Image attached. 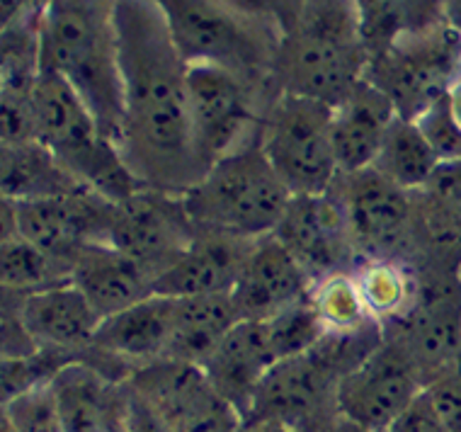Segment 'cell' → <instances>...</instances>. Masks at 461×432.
<instances>
[{
	"label": "cell",
	"mask_w": 461,
	"mask_h": 432,
	"mask_svg": "<svg viewBox=\"0 0 461 432\" xmlns=\"http://www.w3.org/2000/svg\"><path fill=\"white\" fill-rule=\"evenodd\" d=\"M112 17L122 80V160L143 187L190 193L207 173L192 134L190 61L153 0H112Z\"/></svg>",
	"instance_id": "cell-1"
},
{
	"label": "cell",
	"mask_w": 461,
	"mask_h": 432,
	"mask_svg": "<svg viewBox=\"0 0 461 432\" xmlns=\"http://www.w3.org/2000/svg\"><path fill=\"white\" fill-rule=\"evenodd\" d=\"M41 66L68 80L117 146L122 80L112 0H47L40 13Z\"/></svg>",
	"instance_id": "cell-2"
},
{
	"label": "cell",
	"mask_w": 461,
	"mask_h": 432,
	"mask_svg": "<svg viewBox=\"0 0 461 432\" xmlns=\"http://www.w3.org/2000/svg\"><path fill=\"white\" fill-rule=\"evenodd\" d=\"M365 34L352 0H306L279 40L272 86L277 93L338 104L365 78Z\"/></svg>",
	"instance_id": "cell-3"
},
{
	"label": "cell",
	"mask_w": 461,
	"mask_h": 432,
	"mask_svg": "<svg viewBox=\"0 0 461 432\" xmlns=\"http://www.w3.org/2000/svg\"><path fill=\"white\" fill-rule=\"evenodd\" d=\"M32 107L37 141L47 146L80 184L110 202L127 200L141 190L143 184L131 176L120 148L104 134L68 80L41 66L32 90Z\"/></svg>",
	"instance_id": "cell-4"
},
{
	"label": "cell",
	"mask_w": 461,
	"mask_h": 432,
	"mask_svg": "<svg viewBox=\"0 0 461 432\" xmlns=\"http://www.w3.org/2000/svg\"><path fill=\"white\" fill-rule=\"evenodd\" d=\"M183 200L197 229L265 238L282 221L292 193L260 144H250L212 163Z\"/></svg>",
	"instance_id": "cell-5"
},
{
	"label": "cell",
	"mask_w": 461,
	"mask_h": 432,
	"mask_svg": "<svg viewBox=\"0 0 461 432\" xmlns=\"http://www.w3.org/2000/svg\"><path fill=\"white\" fill-rule=\"evenodd\" d=\"M190 64H219L272 88L279 37L223 0H153Z\"/></svg>",
	"instance_id": "cell-6"
},
{
	"label": "cell",
	"mask_w": 461,
	"mask_h": 432,
	"mask_svg": "<svg viewBox=\"0 0 461 432\" xmlns=\"http://www.w3.org/2000/svg\"><path fill=\"white\" fill-rule=\"evenodd\" d=\"M258 144L292 197L326 194L340 177L333 141V104L275 93Z\"/></svg>",
	"instance_id": "cell-7"
},
{
	"label": "cell",
	"mask_w": 461,
	"mask_h": 432,
	"mask_svg": "<svg viewBox=\"0 0 461 432\" xmlns=\"http://www.w3.org/2000/svg\"><path fill=\"white\" fill-rule=\"evenodd\" d=\"M275 93L226 66L190 64L192 134L207 168L229 153L258 144L265 107Z\"/></svg>",
	"instance_id": "cell-8"
},
{
	"label": "cell",
	"mask_w": 461,
	"mask_h": 432,
	"mask_svg": "<svg viewBox=\"0 0 461 432\" xmlns=\"http://www.w3.org/2000/svg\"><path fill=\"white\" fill-rule=\"evenodd\" d=\"M461 73V34L449 24L401 37L366 61L365 80L396 107L398 117L418 120L447 95Z\"/></svg>",
	"instance_id": "cell-9"
},
{
	"label": "cell",
	"mask_w": 461,
	"mask_h": 432,
	"mask_svg": "<svg viewBox=\"0 0 461 432\" xmlns=\"http://www.w3.org/2000/svg\"><path fill=\"white\" fill-rule=\"evenodd\" d=\"M127 382L163 432H239L243 425L199 364L160 360L134 369Z\"/></svg>",
	"instance_id": "cell-10"
},
{
	"label": "cell",
	"mask_w": 461,
	"mask_h": 432,
	"mask_svg": "<svg viewBox=\"0 0 461 432\" xmlns=\"http://www.w3.org/2000/svg\"><path fill=\"white\" fill-rule=\"evenodd\" d=\"M333 194L342 204L359 263L379 257L406 260L418 221L415 193L391 183L376 168H365L338 177Z\"/></svg>",
	"instance_id": "cell-11"
},
{
	"label": "cell",
	"mask_w": 461,
	"mask_h": 432,
	"mask_svg": "<svg viewBox=\"0 0 461 432\" xmlns=\"http://www.w3.org/2000/svg\"><path fill=\"white\" fill-rule=\"evenodd\" d=\"M114 204L88 187L49 200H3V229H13L49 256L71 265L83 248L110 240Z\"/></svg>",
	"instance_id": "cell-12"
},
{
	"label": "cell",
	"mask_w": 461,
	"mask_h": 432,
	"mask_svg": "<svg viewBox=\"0 0 461 432\" xmlns=\"http://www.w3.org/2000/svg\"><path fill=\"white\" fill-rule=\"evenodd\" d=\"M197 236L183 194L141 187L114 204L110 226L112 248L134 257L158 280Z\"/></svg>",
	"instance_id": "cell-13"
},
{
	"label": "cell",
	"mask_w": 461,
	"mask_h": 432,
	"mask_svg": "<svg viewBox=\"0 0 461 432\" xmlns=\"http://www.w3.org/2000/svg\"><path fill=\"white\" fill-rule=\"evenodd\" d=\"M425 389L406 350L384 336L382 345L342 376L338 410L372 432H386Z\"/></svg>",
	"instance_id": "cell-14"
},
{
	"label": "cell",
	"mask_w": 461,
	"mask_h": 432,
	"mask_svg": "<svg viewBox=\"0 0 461 432\" xmlns=\"http://www.w3.org/2000/svg\"><path fill=\"white\" fill-rule=\"evenodd\" d=\"M275 238L299 260L313 282L335 273H355L357 248L333 190L326 194L292 197Z\"/></svg>",
	"instance_id": "cell-15"
},
{
	"label": "cell",
	"mask_w": 461,
	"mask_h": 432,
	"mask_svg": "<svg viewBox=\"0 0 461 432\" xmlns=\"http://www.w3.org/2000/svg\"><path fill=\"white\" fill-rule=\"evenodd\" d=\"M3 304L17 313L40 350L71 360H83L88 355L103 323V316L73 282L24 296L3 292Z\"/></svg>",
	"instance_id": "cell-16"
},
{
	"label": "cell",
	"mask_w": 461,
	"mask_h": 432,
	"mask_svg": "<svg viewBox=\"0 0 461 432\" xmlns=\"http://www.w3.org/2000/svg\"><path fill=\"white\" fill-rule=\"evenodd\" d=\"M311 289L309 273L272 233L255 240L230 296L240 320H267L309 299Z\"/></svg>",
	"instance_id": "cell-17"
},
{
	"label": "cell",
	"mask_w": 461,
	"mask_h": 432,
	"mask_svg": "<svg viewBox=\"0 0 461 432\" xmlns=\"http://www.w3.org/2000/svg\"><path fill=\"white\" fill-rule=\"evenodd\" d=\"M255 240L223 231L197 229V236L183 250V256L160 273L156 294L185 299V296L230 294L240 277Z\"/></svg>",
	"instance_id": "cell-18"
},
{
	"label": "cell",
	"mask_w": 461,
	"mask_h": 432,
	"mask_svg": "<svg viewBox=\"0 0 461 432\" xmlns=\"http://www.w3.org/2000/svg\"><path fill=\"white\" fill-rule=\"evenodd\" d=\"M279 362L265 320H239L202 369L219 396L246 420L253 396L267 372Z\"/></svg>",
	"instance_id": "cell-19"
},
{
	"label": "cell",
	"mask_w": 461,
	"mask_h": 432,
	"mask_svg": "<svg viewBox=\"0 0 461 432\" xmlns=\"http://www.w3.org/2000/svg\"><path fill=\"white\" fill-rule=\"evenodd\" d=\"M173 296H146L124 311L103 319L93 347L107 360L120 364L129 376L134 369L166 360L173 330Z\"/></svg>",
	"instance_id": "cell-20"
},
{
	"label": "cell",
	"mask_w": 461,
	"mask_h": 432,
	"mask_svg": "<svg viewBox=\"0 0 461 432\" xmlns=\"http://www.w3.org/2000/svg\"><path fill=\"white\" fill-rule=\"evenodd\" d=\"M396 117L389 97L365 78L335 104L333 141L340 176L372 168Z\"/></svg>",
	"instance_id": "cell-21"
},
{
	"label": "cell",
	"mask_w": 461,
	"mask_h": 432,
	"mask_svg": "<svg viewBox=\"0 0 461 432\" xmlns=\"http://www.w3.org/2000/svg\"><path fill=\"white\" fill-rule=\"evenodd\" d=\"M71 282L103 319L156 294V277L110 243L80 250L71 263Z\"/></svg>",
	"instance_id": "cell-22"
},
{
	"label": "cell",
	"mask_w": 461,
	"mask_h": 432,
	"mask_svg": "<svg viewBox=\"0 0 461 432\" xmlns=\"http://www.w3.org/2000/svg\"><path fill=\"white\" fill-rule=\"evenodd\" d=\"M239 320V309L230 294L176 299L166 360L190 362L202 367Z\"/></svg>",
	"instance_id": "cell-23"
},
{
	"label": "cell",
	"mask_w": 461,
	"mask_h": 432,
	"mask_svg": "<svg viewBox=\"0 0 461 432\" xmlns=\"http://www.w3.org/2000/svg\"><path fill=\"white\" fill-rule=\"evenodd\" d=\"M80 187L86 184H80L37 139L0 148V194L5 202L49 200Z\"/></svg>",
	"instance_id": "cell-24"
},
{
	"label": "cell",
	"mask_w": 461,
	"mask_h": 432,
	"mask_svg": "<svg viewBox=\"0 0 461 432\" xmlns=\"http://www.w3.org/2000/svg\"><path fill=\"white\" fill-rule=\"evenodd\" d=\"M357 8L366 54L374 57L408 34L428 32L445 22L439 0H352Z\"/></svg>",
	"instance_id": "cell-25"
},
{
	"label": "cell",
	"mask_w": 461,
	"mask_h": 432,
	"mask_svg": "<svg viewBox=\"0 0 461 432\" xmlns=\"http://www.w3.org/2000/svg\"><path fill=\"white\" fill-rule=\"evenodd\" d=\"M372 168H376L391 183L408 193H422L442 168V163L429 148L418 124L403 117H396L386 131L382 148L376 153Z\"/></svg>",
	"instance_id": "cell-26"
},
{
	"label": "cell",
	"mask_w": 461,
	"mask_h": 432,
	"mask_svg": "<svg viewBox=\"0 0 461 432\" xmlns=\"http://www.w3.org/2000/svg\"><path fill=\"white\" fill-rule=\"evenodd\" d=\"M0 280L5 294H34L41 289L71 282V265L49 256L13 229H3L0 243Z\"/></svg>",
	"instance_id": "cell-27"
},
{
	"label": "cell",
	"mask_w": 461,
	"mask_h": 432,
	"mask_svg": "<svg viewBox=\"0 0 461 432\" xmlns=\"http://www.w3.org/2000/svg\"><path fill=\"white\" fill-rule=\"evenodd\" d=\"M357 282L374 320L389 326L413 306L418 294V274L406 260H365L357 265Z\"/></svg>",
	"instance_id": "cell-28"
},
{
	"label": "cell",
	"mask_w": 461,
	"mask_h": 432,
	"mask_svg": "<svg viewBox=\"0 0 461 432\" xmlns=\"http://www.w3.org/2000/svg\"><path fill=\"white\" fill-rule=\"evenodd\" d=\"M311 302L330 333H350L372 323L355 273H335L313 282Z\"/></svg>",
	"instance_id": "cell-29"
},
{
	"label": "cell",
	"mask_w": 461,
	"mask_h": 432,
	"mask_svg": "<svg viewBox=\"0 0 461 432\" xmlns=\"http://www.w3.org/2000/svg\"><path fill=\"white\" fill-rule=\"evenodd\" d=\"M0 423L13 432H68L51 379L3 400Z\"/></svg>",
	"instance_id": "cell-30"
},
{
	"label": "cell",
	"mask_w": 461,
	"mask_h": 432,
	"mask_svg": "<svg viewBox=\"0 0 461 432\" xmlns=\"http://www.w3.org/2000/svg\"><path fill=\"white\" fill-rule=\"evenodd\" d=\"M265 323H267L272 345H275V353H277L279 360L309 353L311 347H316L321 343V338L328 333L319 311H316V306L311 302V296L299 302V304L289 306L277 316H272Z\"/></svg>",
	"instance_id": "cell-31"
},
{
	"label": "cell",
	"mask_w": 461,
	"mask_h": 432,
	"mask_svg": "<svg viewBox=\"0 0 461 432\" xmlns=\"http://www.w3.org/2000/svg\"><path fill=\"white\" fill-rule=\"evenodd\" d=\"M420 134L435 151L442 166H459L461 163V127L456 124L449 107V100L439 97L438 103L429 104L428 110L413 120Z\"/></svg>",
	"instance_id": "cell-32"
},
{
	"label": "cell",
	"mask_w": 461,
	"mask_h": 432,
	"mask_svg": "<svg viewBox=\"0 0 461 432\" xmlns=\"http://www.w3.org/2000/svg\"><path fill=\"white\" fill-rule=\"evenodd\" d=\"M229 8L240 13L248 20L265 24L282 37L302 15L306 0H223Z\"/></svg>",
	"instance_id": "cell-33"
},
{
	"label": "cell",
	"mask_w": 461,
	"mask_h": 432,
	"mask_svg": "<svg viewBox=\"0 0 461 432\" xmlns=\"http://www.w3.org/2000/svg\"><path fill=\"white\" fill-rule=\"evenodd\" d=\"M386 432H447L442 428V423L435 416V410L429 406L428 396H425V389L418 399L408 406V410H403L401 416L393 420Z\"/></svg>",
	"instance_id": "cell-34"
},
{
	"label": "cell",
	"mask_w": 461,
	"mask_h": 432,
	"mask_svg": "<svg viewBox=\"0 0 461 432\" xmlns=\"http://www.w3.org/2000/svg\"><path fill=\"white\" fill-rule=\"evenodd\" d=\"M47 0H3V27L24 20V17L40 15Z\"/></svg>",
	"instance_id": "cell-35"
},
{
	"label": "cell",
	"mask_w": 461,
	"mask_h": 432,
	"mask_svg": "<svg viewBox=\"0 0 461 432\" xmlns=\"http://www.w3.org/2000/svg\"><path fill=\"white\" fill-rule=\"evenodd\" d=\"M239 432H299L277 420H243Z\"/></svg>",
	"instance_id": "cell-36"
},
{
	"label": "cell",
	"mask_w": 461,
	"mask_h": 432,
	"mask_svg": "<svg viewBox=\"0 0 461 432\" xmlns=\"http://www.w3.org/2000/svg\"><path fill=\"white\" fill-rule=\"evenodd\" d=\"M442 13H445V22L452 27L454 32L461 34V0H439Z\"/></svg>",
	"instance_id": "cell-37"
},
{
	"label": "cell",
	"mask_w": 461,
	"mask_h": 432,
	"mask_svg": "<svg viewBox=\"0 0 461 432\" xmlns=\"http://www.w3.org/2000/svg\"><path fill=\"white\" fill-rule=\"evenodd\" d=\"M447 100H449V107H452L454 120L461 127V73L456 76L452 86H449V90H447Z\"/></svg>",
	"instance_id": "cell-38"
},
{
	"label": "cell",
	"mask_w": 461,
	"mask_h": 432,
	"mask_svg": "<svg viewBox=\"0 0 461 432\" xmlns=\"http://www.w3.org/2000/svg\"><path fill=\"white\" fill-rule=\"evenodd\" d=\"M0 432H13V430H10L8 425H3V423H0Z\"/></svg>",
	"instance_id": "cell-39"
}]
</instances>
